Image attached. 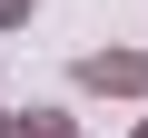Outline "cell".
Instances as JSON below:
<instances>
[{"mask_svg":"<svg viewBox=\"0 0 148 138\" xmlns=\"http://www.w3.org/2000/svg\"><path fill=\"white\" fill-rule=\"evenodd\" d=\"M89 99H148V49H79V69H69Z\"/></svg>","mask_w":148,"mask_h":138,"instance_id":"cell-1","label":"cell"},{"mask_svg":"<svg viewBox=\"0 0 148 138\" xmlns=\"http://www.w3.org/2000/svg\"><path fill=\"white\" fill-rule=\"evenodd\" d=\"M20 138H79V118H69V109H30V118H20Z\"/></svg>","mask_w":148,"mask_h":138,"instance_id":"cell-2","label":"cell"},{"mask_svg":"<svg viewBox=\"0 0 148 138\" xmlns=\"http://www.w3.org/2000/svg\"><path fill=\"white\" fill-rule=\"evenodd\" d=\"M40 20V0H0V30H30Z\"/></svg>","mask_w":148,"mask_h":138,"instance_id":"cell-3","label":"cell"},{"mask_svg":"<svg viewBox=\"0 0 148 138\" xmlns=\"http://www.w3.org/2000/svg\"><path fill=\"white\" fill-rule=\"evenodd\" d=\"M0 138H20V118H10V109H0Z\"/></svg>","mask_w":148,"mask_h":138,"instance_id":"cell-4","label":"cell"},{"mask_svg":"<svg viewBox=\"0 0 148 138\" xmlns=\"http://www.w3.org/2000/svg\"><path fill=\"white\" fill-rule=\"evenodd\" d=\"M128 138H148V118H138V128H128Z\"/></svg>","mask_w":148,"mask_h":138,"instance_id":"cell-5","label":"cell"}]
</instances>
